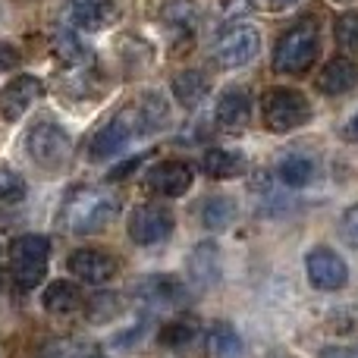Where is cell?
<instances>
[{
	"instance_id": "cell-1",
	"label": "cell",
	"mask_w": 358,
	"mask_h": 358,
	"mask_svg": "<svg viewBox=\"0 0 358 358\" xmlns=\"http://www.w3.org/2000/svg\"><path fill=\"white\" fill-rule=\"evenodd\" d=\"M167 113H170L167 110V101H164L161 94H155V92H148V94H142V98L129 101V104H126L123 110L110 120V123L101 126V129L94 132L92 145H88V155L98 157V161L113 157L120 148H126L132 138L151 136V132L161 129V126L167 123Z\"/></svg>"
},
{
	"instance_id": "cell-2",
	"label": "cell",
	"mask_w": 358,
	"mask_h": 358,
	"mask_svg": "<svg viewBox=\"0 0 358 358\" xmlns=\"http://www.w3.org/2000/svg\"><path fill=\"white\" fill-rule=\"evenodd\" d=\"M117 210H120V198L113 192L76 189L63 204V227L73 236H92L101 233L117 217Z\"/></svg>"
},
{
	"instance_id": "cell-3",
	"label": "cell",
	"mask_w": 358,
	"mask_h": 358,
	"mask_svg": "<svg viewBox=\"0 0 358 358\" xmlns=\"http://www.w3.org/2000/svg\"><path fill=\"white\" fill-rule=\"evenodd\" d=\"M48 258H50V242L44 236L25 233L19 239H13L10 261H13V280H16L19 289L29 292L41 283L44 271H48Z\"/></svg>"
},
{
	"instance_id": "cell-4",
	"label": "cell",
	"mask_w": 358,
	"mask_h": 358,
	"mask_svg": "<svg viewBox=\"0 0 358 358\" xmlns=\"http://www.w3.org/2000/svg\"><path fill=\"white\" fill-rule=\"evenodd\" d=\"M321 54V41H317V29L311 22H299L280 38L277 50H273V66L280 73H305Z\"/></svg>"
},
{
	"instance_id": "cell-5",
	"label": "cell",
	"mask_w": 358,
	"mask_h": 358,
	"mask_svg": "<svg viewBox=\"0 0 358 358\" xmlns=\"http://www.w3.org/2000/svg\"><path fill=\"white\" fill-rule=\"evenodd\" d=\"M261 113H264V126L271 132H292L311 120V104L302 92L273 88L261 101Z\"/></svg>"
},
{
	"instance_id": "cell-6",
	"label": "cell",
	"mask_w": 358,
	"mask_h": 358,
	"mask_svg": "<svg viewBox=\"0 0 358 358\" xmlns=\"http://www.w3.org/2000/svg\"><path fill=\"white\" fill-rule=\"evenodd\" d=\"M261 50V31L255 25H233L227 29L214 44V60L217 66L223 69H236V66H245L258 57Z\"/></svg>"
},
{
	"instance_id": "cell-7",
	"label": "cell",
	"mask_w": 358,
	"mask_h": 358,
	"mask_svg": "<svg viewBox=\"0 0 358 358\" xmlns=\"http://www.w3.org/2000/svg\"><path fill=\"white\" fill-rule=\"evenodd\" d=\"M25 145H29L31 161H35L38 167H48V170H57L60 164H66L69 148H73L66 129H60L57 123H48V120L31 126Z\"/></svg>"
},
{
	"instance_id": "cell-8",
	"label": "cell",
	"mask_w": 358,
	"mask_h": 358,
	"mask_svg": "<svg viewBox=\"0 0 358 358\" xmlns=\"http://www.w3.org/2000/svg\"><path fill=\"white\" fill-rule=\"evenodd\" d=\"M129 239L136 245H157L173 233V214L164 204H138L129 214Z\"/></svg>"
},
{
	"instance_id": "cell-9",
	"label": "cell",
	"mask_w": 358,
	"mask_h": 358,
	"mask_svg": "<svg viewBox=\"0 0 358 358\" xmlns=\"http://www.w3.org/2000/svg\"><path fill=\"white\" fill-rule=\"evenodd\" d=\"M305 273H308V283L321 292L343 289L349 280V271H346V264H343V258L327 245L311 248L308 258H305Z\"/></svg>"
},
{
	"instance_id": "cell-10",
	"label": "cell",
	"mask_w": 358,
	"mask_h": 358,
	"mask_svg": "<svg viewBox=\"0 0 358 358\" xmlns=\"http://www.w3.org/2000/svg\"><path fill=\"white\" fill-rule=\"evenodd\" d=\"M41 92H44V85L38 76H16L13 82H6V85L0 88V117H3L6 123H16V120L41 98Z\"/></svg>"
},
{
	"instance_id": "cell-11",
	"label": "cell",
	"mask_w": 358,
	"mask_h": 358,
	"mask_svg": "<svg viewBox=\"0 0 358 358\" xmlns=\"http://www.w3.org/2000/svg\"><path fill=\"white\" fill-rule=\"evenodd\" d=\"M69 271L82 280V283L101 286L117 273V258H110L101 248H79V252L69 255Z\"/></svg>"
},
{
	"instance_id": "cell-12",
	"label": "cell",
	"mask_w": 358,
	"mask_h": 358,
	"mask_svg": "<svg viewBox=\"0 0 358 358\" xmlns=\"http://www.w3.org/2000/svg\"><path fill=\"white\" fill-rule=\"evenodd\" d=\"M145 185H148L151 192H157V195L179 198L192 189V170L176 161L157 164V167H151L148 173H145Z\"/></svg>"
},
{
	"instance_id": "cell-13",
	"label": "cell",
	"mask_w": 358,
	"mask_h": 358,
	"mask_svg": "<svg viewBox=\"0 0 358 358\" xmlns=\"http://www.w3.org/2000/svg\"><path fill=\"white\" fill-rule=\"evenodd\" d=\"M189 280H192V286H198V289H210V286L220 280V252H217V242L204 239L192 248Z\"/></svg>"
},
{
	"instance_id": "cell-14",
	"label": "cell",
	"mask_w": 358,
	"mask_h": 358,
	"mask_svg": "<svg viewBox=\"0 0 358 358\" xmlns=\"http://www.w3.org/2000/svg\"><path fill=\"white\" fill-rule=\"evenodd\" d=\"M317 88H321L324 94H346L358 88V66L352 60H346V57H336V60H330L327 66L321 69V76H317Z\"/></svg>"
},
{
	"instance_id": "cell-15",
	"label": "cell",
	"mask_w": 358,
	"mask_h": 358,
	"mask_svg": "<svg viewBox=\"0 0 358 358\" xmlns=\"http://www.w3.org/2000/svg\"><path fill=\"white\" fill-rule=\"evenodd\" d=\"M138 296L157 308H176V305H182L185 289L176 277H145L138 283Z\"/></svg>"
},
{
	"instance_id": "cell-16",
	"label": "cell",
	"mask_w": 358,
	"mask_h": 358,
	"mask_svg": "<svg viewBox=\"0 0 358 358\" xmlns=\"http://www.w3.org/2000/svg\"><path fill=\"white\" fill-rule=\"evenodd\" d=\"M248 120H252V98H248V92L233 88V92H227L217 101V123L223 129H242V126H248Z\"/></svg>"
},
{
	"instance_id": "cell-17",
	"label": "cell",
	"mask_w": 358,
	"mask_h": 358,
	"mask_svg": "<svg viewBox=\"0 0 358 358\" xmlns=\"http://www.w3.org/2000/svg\"><path fill=\"white\" fill-rule=\"evenodd\" d=\"M201 167L210 179H236L245 173V157L229 148H210L208 155H204Z\"/></svg>"
},
{
	"instance_id": "cell-18",
	"label": "cell",
	"mask_w": 358,
	"mask_h": 358,
	"mask_svg": "<svg viewBox=\"0 0 358 358\" xmlns=\"http://www.w3.org/2000/svg\"><path fill=\"white\" fill-rule=\"evenodd\" d=\"M204 94H208V76L201 69H182L173 79V98L189 110L201 104Z\"/></svg>"
},
{
	"instance_id": "cell-19",
	"label": "cell",
	"mask_w": 358,
	"mask_h": 358,
	"mask_svg": "<svg viewBox=\"0 0 358 358\" xmlns=\"http://www.w3.org/2000/svg\"><path fill=\"white\" fill-rule=\"evenodd\" d=\"M50 44H54V54L63 66H85L92 60V48L76 31H57Z\"/></svg>"
},
{
	"instance_id": "cell-20",
	"label": "cell",
	"mask_w": 358,
	"mask_h": 358,
	"mask_svg": "<svg viewBox=\"0 0 358 358\" xmlns=\"http://www.w3.org/2000/svg\"><path fill=\"white\" fill-rule=\"evenodd\" d=\"M82 305V296L76 289V283H66V280H54V283L44 289V308L50 315H73Z\"/></svg>"
},
{
	"instance_id": "cell-21",
	"label": "cell",
	"mask_w": 358,
	"mask_h": 358,
	"mask_svg": "<svg viewBox=\"0 0 358 358\" xmlns=\"http://www.w3.org/2000/svg\"><path fill=\"white\" fill-rule=\"evenodd\" d=\"M208 352H210V358H236L242 352V340H239V334L233 330V324L220 321V324H214V327H210Z\"/></svg>"
},
{
	"instance_id": "cell-22",
	"label": "cell",
	"mask_w": 358,
	"mask_h": 358,
	"mask_svg": "<svg viewBox=\"0 0 358 358\" xmlns=\"http://www.w3.org/2000/svg\"><path fill=\"white\" fill-rule=\"evenodd\" d=\"M161 13H164V22L170 29H176L179 35H192L198 25V3H192V0H170Z\"/></svg>"
},
{
	"instance_id": "cell-23",
	"label": "cell",
	"mask_w": 358,
	"mask_h": 358,
	"mask_svg": "<svg viewBox=\"0 0 358 358\" xmlns=\"http://www.w3.org/2000/svg\"><path fill=\"white\" fill-rule=\"evenodd\" d=\"M233 217H236V204L223 195H214L201 204V223L208 229H217V233H220V229H227L229 223H233Z\"/></svg>"
},
{
	"instance_id": "cell-24",
	"label": "cell",
	"mask_w": 358,
	"mask_h": 358,
	"mask_svg": "<svg viewBox=\"0 0 358 358\" xmlns=\"http://www.w3.org/2000/svg\"><path fill=\"white\" fill-rule=\"evenodd\" d=\"M73 19L82 29L98 31V29H107V25L117 19V6H113L110 0H101V3H94V6H85V10H73Z\"/></svg>"
},
{
	"instance_id": "cell-25",
	"label": "cell",
	"mask_w": 358,
	"mask_h": 358,
	"mask_svg": "<svg viewBox=\"0 0 358 358\" xmlns=\"http://www.w3.org/2000/svg\"><path fill=\"white\" fill-rule=\"evenodd\" d=\"M280 179H283L289 189H302V185H308L311 179H315V164L302 155H292L280 164Z\"/></svg>"
},
{
	"instance_id": "cell-26",
	"label": "cell",
	"mask_w": 358,
	"mask_h": 358,
	"mask_svg": "<svg viewBox=\"0 0 358 358\" xmlns=\"http://www.w3.org/2000/svg\"><path fill=\"white\" fill-rule=\"evenodd\" d=\"M192 340H195V324H189V321H170L167 327L161 330V343L167 349H182V346H189Z\"/></svg>"
},
{
	"instance_id": "cell-27",
	"label": "cell",
	"mask_w": 358,
	"mask_h": 358,
	"mask_svg": "<svg viewBox=\"0 0 358 358\" xmlns=\"http://www.w3.org/2000/svg\"><path fill=\"white\" fill-rule=\"evenodd\" d=\"M25 179L16 173V170H10V167H0V201H6V204H16V201H22L25 198Z\"/></svg>"
},
{
	"instance_id": "cell-28",
	"label": "cell",
	"mask_w": 358,
	"mask_h": 358,
	"mask_svg": "<svg viewBox=\"0 0 358 358\" xmlns=\"http://www.w3.org/2000/svg\"><path fill=\"white\" fill-rule=\"evenodd\" d=\"M334 31H336V41H340V48L358 50V16H340L334 22Z\"/></svg>"
},
{
	"instance_id": "cell-29",
	"label": "cell",
	"mask_w": 358,
	"mask_h": 358,
	"mask_svg": "<svg viewBox=\"0 0 358 358\" xmlns=\"http://www.w3.org/2000/svg\"><path fill=\"white\" fill-rule=\"evenodd\" d=\"M343 236H346V239L358 248V204L355 208H349L346 217H343Z\"/></svg>"
},
{
	"instance_id": "cell-30",
	"label": "cell",
	"mask_w": 358,
	"mask_h": 358,
	"mask_svg": "<svg viewBox=\"0 0 358 358\" xmlns=\"http://www.w3.org/2000/svg\"><path fill=\"white\" fill-rule=\"evenodd\" d=\"M252 6V0H223V6H220V19L223 22H229V19H236V16H242V13Z\"/></svg>"
},
{
	"instance_id": "cell-31",
	"label": "cell",
	"mask_w": 358,
	"mask_h": 358,
	"mask_svg": "<svg viewBox=\"0 0 358 358\" xmlns=\"http://www.w3.org/2000/svg\"><path fill=\"white\" fill-rule=\"evenodd\" d=\"M19 63V50L13 48V44L0 41V73H6V69H13Z\"/></svg>"
},
{
	"instance_id": "cell-32",
	"label": "cell",
	"mask_w": 358,
	"mask_h": 358,
	"mask_svg": "<svg viewBox=\"0 0 358 358\" xmlns=\"http://www.w3.org/2000/svg\"><path fill=\"white\" fill-rule=\"evenodd\" d=\"M321 358H358V343L355 346H327Z\"/></svg>"
},
{
	"instance_id": "cell-33",
	"label": "cell",
	"mask_w": 358,
	"mask_h": 358,
	"mask_svg": "<svg viewBox=\"0 0 358 358\" xmlns=\"http://www.w3.org/2000/svg\"><path fill=\"white\" fill-rule=\"evenodd\" d=\"M346 142H358V113L349 120V126H346Z\"/></svg>"
},
{
	"instance_id": "cell-34",
	"label": "cell",
	"mask_w": 358,
	"mask_h": 358,
	"mask_svg": "<svg viewBox=\"0 0 358 358\" xmlns=\"http://www.w3.org/2000/svg\"><path fill=\"white\" fill-rule=\"evenodd\" d=\"M94 3H101V0H69L73 10H85V6H94Z\"/></svg>"
},
{
	"instance_id": "cell-35",
	"label": "cell",
	"mask_w": 358,
	"mask_h": 358,
	"mask_svg": "<svg viewBox=\"0 0 358 358\" xmlns=\"http://www.w3.org/2000/svg\"><path fill=\"white\" fill-rule=\"evenodd\" d=\"M289 3H296V0H271L273 10H283V6H289Z\"/></svg>"
}]
</instances>
